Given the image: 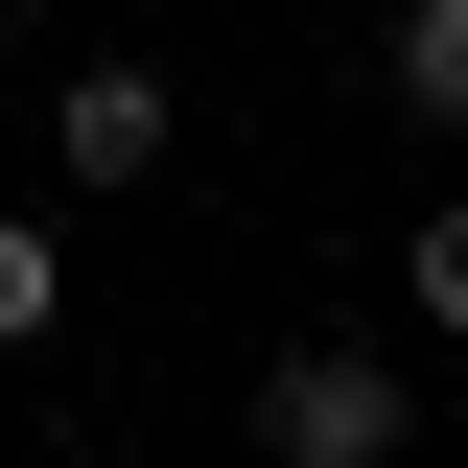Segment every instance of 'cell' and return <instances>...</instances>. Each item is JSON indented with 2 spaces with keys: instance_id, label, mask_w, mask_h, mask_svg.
Returning a JSON list of instances; mask_svg holds the SVG:
<instances>
[{
  "instance_id": "obj_3",
  "label": "cell",
  "mask_w": 468,
  "mask_h": 468,
  "mask_svg": "<svg viewBox=\"0 0 468 468\" xmlns=\"http://www.w3.org/2000/svg\"><path fill=\"white\" fill-rule=\"evenodd\" d=\"M375 70H399L421 141H468V0H399V24H375Z\"/></svg>"
},
{
  "instance_id": "obj_4",
  "label": "cell",
  "mask_w": 468,
  "mask_h": 468,
  "mask_svg": "<svg viewBox=\"0 0 468 468\" xmlns=\"http://www.w3.org/2000/svg\"><path fill=\"white\" fill-rule=\"evenodd\" d=\"M48 328H70V234H48V211H0V351H48Z\"/></svg>"
},
{
  "instance_id": "obj_1",
  "label": "cell",
  "mask_w": 468,
  "mask_h": 468,
  "mask_svg": "<svg viewBox=\"0 0 468 468\" xmlns=\"http://www.w3.org/2000/svg\"><path fill=\"white\" fill-rule=\"evenodd\" d=\"M399 445H421L399 351H282V375H258V468H399Z\"/></svg>"
},
{
  "instance_id": "obj_5",
  "label": "cell",
  "mask_w": 468,
  "mask_h": 468,
  "mask_svg": "<svg viewBox=\"0 0 468 468\" xmlns=\"http://www.w3.org/2000/svg\"><path fill=\"white\" fill-rule=\"evenodd\" d=\"M399 304H421V328H468V187H445V211H399Z\"/></svg>"
},
{
  "instance_id": "obj_6",
  "label": "cell",
  "mask_w": 468,
  "mask_h": 468,
  "mask_svg": "<svg viewBox=\"0 0 468 468\" xmlns=\"http://www.w3.org/2000/svg\"><path fill=\"white\" fill-rule=\"evenodd\" d=\"M0 24H48V0H0Z\"/></svg>"
},
{
  "instance_id": "obj_2",
  "label": "cell",
  "mask_w": 468,
  "mask_h": 468,
  "mask_svg": "<svg viewBox=\"0 0 468 468\" xmlns=\"http://www.w3.org/2000/svg\"><path fill=\"white\" fill-rule=\"evenodd\" d=\"M165 141H187V94H165V48H94V70L48 94V165H70V187H141Z\"/></svg>"
}]
</instances>
